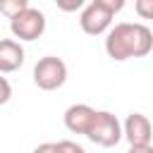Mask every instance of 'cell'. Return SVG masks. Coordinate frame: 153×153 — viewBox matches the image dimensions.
I'll use <instances>...</instances> for the list:
<instances>
[{
    "label": "cell",
    "instance_id": "13",
    "mask_svg": "<svg viewBox=\"0 0 153 153\" xmlns=\"http://www.w3.org/2000/svg\"><path fill=\"white\" fill-rule=\"evenodd\" d=\"M10 96H12V86L5 76H0V105H5L10 100Z\"/></svg>",
    "mask_w": 153,
    "mask_h": 153
},
{
    "label": "cell",
    "instance_id": "14",
    "mask_svg": "<svg viewBox=\"0 0 153 153\" xmlns=\"http://www.w3.org/2000/svg\"><path fill=\"white\" fill-rule=\"evenodd\" d=\"M33 153H57V143H41L33 148Z\"/></svg>",
    "mask_w": 153,
    "mask_h": 153
},
{
    "label": "cell",
    "instance_id": "1",
    "mask_svg": "<svg viewBox=\"0 0 153 153\" xmlns=\"http://www.w3.org/2000/svg\"><path fill=\"white\" fill-rule=\"evenodd\" d=\"M153 50V31L146 24H115L105 38V53L122 62L129 57H143Z\"/></svg>",
    "mask_w": 153,
    "mask_h": 153
},
{
    "label": "cell",
    "instance_id": "4",
    "mask_svg": "<svg viewBox=\"0 0 153 153\" xmlns=\"http://www.w3.org/2000/svg\"><path fill=\"white\" fill-rule=\"evenodd\" d=\"M67 81V65L55 57V55H45L36 62L33 67V84L43 91H55Z\"/></svg>",
    "mask_w": 153,
    "mask_h": 153
},
{
    "label": "cell",
    "instance_id": "9",
    "mask_svg": "<svg viewBox=\"0 0 153 153\" xmlns=\"http://www.w3.org/2000/svg\"><path fill=\"white\" fill-rule=\"evenodd\" d=\"M26 7H29L26 0H0V12H2L7 19H14V17L22 14Z\"/></svg>",
    "mask_w": 153,
    "mask_h": 153
},
{
    "label": "cell",
    "instance_id": "5",
    "mask_svg": "<svg viewBox=\"0 0 153 153\" xmlns=\"http://www.w3.org/2000/svg\"><path fill=\"white\" fill-rule=\"evenodd\" d=\"M10 31L19 41H36L45 31V14L41 10H36V7L29 5L22 14H17L14 19H10Z\"/></svg>",
    "mask_w": 153,
    "mask_h": 153
},
{
    "label": "cell",
    "instance_id": "15",
    "mask_svg": "<svg viewBox=\"0 0 153 153\" xmlns=\"http://www.w3.org/2000/svg\"><path fill=\"white\" fill-rule=\"evenodd\" d=\"M127 153H153V146H131Z\"/></svg>",
    "mask_w": 153,
    "mask_h": 153
},
{
    "label": "cell",
    "instance_id": "8",
    "mask_svg": "<svg viewBox=\"0 0 153 153\" xmlns=\"http://www.w3.org/2000/svg\"><path fill=\"white\" fill-rule=\"evenodd\" d=\"M24 65V48L19 41L12 38H0V74L17 72Z\"/></svg>",
    "mask_w": 153,
    "mask_h": 153
},
{
    "label": "cell",
    "instance_id": "12",
    "mask_svg": "<svg viewBox=\"0 0 153 153\" xmlns=\"http://www.w3.org/2000/svg\"><path fill=\"white\" fill-rule=\"evenodd\" d=\"M57 153H86V151L74 141H57Z\"/></svg>",
    "mask_w": 153,
    "mask_h": 153
},
{
    "label": "cell",
    "instance_id": "10",
    "mask_svg": "<svg viewBox=\"0 0 153 153\" xmlns=\"http://www.w3.org/2000/svg\"><path fill=\"white\" fill-rule=\"evenodd\" d=\"M134 10L141 19H153V0H136Z\"/></svg>",
    "mask_w": 153,
    "mask_h": 153
},
{
    "label": "cell",
    "instance_id": "3",
    "mask_svg": "<svg viewBox=\"0 0 153 153\" xmlns=\"http://www.w3.org/2000/svg\"><path fill=\"white\" fill-rule=\"evenodd\" d=\"M96 146H103V148H112L120 143L122 139V124L120 120L108 112V110H96V117H93V124L86 134Z\"/></svg>",
    "mask_w": 153,
    "mask_h": 153
},
{
    "label": "cell",
    "instance_id": "7",
    "mask_svg": "<svg viewBox=\"0 0 153 153\" xmlns=\"http://www.w3.org/2000/svg\"><path fill=\"white\" fill-rule=\"evenodd\" d=\"M93 117H96V110L91 105L76 103V105H69L65 110V127L72 134H88V129L93 124Z\"/></svg>",
    "mask_w": 153,
    "mask_h": 153
},
{
    "label": "cell",
    "instance_id": "6",
    "mask_svg": "<svg viewBox=\"0 0 153 153\" xmlns=\"http://www.w3.org/2000/svg\"><path fill=\"white\" fill-rule=\"evenodd\" d=\"M122 136L129 141V146H151L153 127H151V122H148L146 115H141V112H131V115L124 120Z\"/></svg>",
    "mask_w": 153,
    "mask_h": 153
},
{
    "label": "cell",
    "instance_id": "2",
    "mask_svg": "<svg viewBox=\"0 0 153 153\" xmlns=\"http://www.w3.org/2000/svg\"><path fill=\"white\" fill-rule=\"evenodd\" d=\"M122 7H124V0H91L81 10L79 26L88 36H100L112 24L115 12H120Z\"/></svg>",
    "mask_w": 153,
    "mask_h": 153
},
{
    "label": "cell",
    "instance_id": "11",
    "mask_svg": "<svg viewBox=\"0 0 153 153\" xmlns=\"http://www.w3.org/2000/svg\"><path fill=\"white\" fill-rule=\"evenodd\" d=\"M57 7L62 12H76L84 10V0H57Z\"/></svg>",
    "mask_w": 153,
    "mask_h": 153
}]
</instances>
